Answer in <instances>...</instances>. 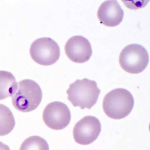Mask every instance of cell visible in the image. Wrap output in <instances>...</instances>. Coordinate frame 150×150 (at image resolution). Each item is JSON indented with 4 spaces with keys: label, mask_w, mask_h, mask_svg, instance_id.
<instances>
[{
    "label": "cell",
    "mask_w": 150,
    "mask_h": 150,
    "mask_svg": "<svg viewBox=\"0 0 150 150\" xmlns=\"http://www.w3.org/2000/svg\"><path fill=\"white\" fill-rule=\"evenodd\" d=\"M42 99L40 86L31 79H24L17 83V88L12 96L14 107L19 112L27 113L35 110Z\"/></svg>",
    "instance_id": "6da1fadb"
},
{
    "label": "cell",
    "mask_w": 150,
    "mask_h": 150,
    "mask_svg": "<svg viewBox=\"0 0 150 150\" xmlns=\"http://www.w3.org/2000/svg\"><path fill=\"white\" fill-rule=\"evenodd\" d=\"M29 52L35 62L44 66L55 64L60 57V48L58 43L49 38L35 40L31 46Z\"/></svg>",
    "instance_id": "5b68a950"
},
{
    "label": "cell",
    "mask_w": 150,
    "mask_h": 150,
    "mask_svg": "<svg viewBox=\"0 0 150 150\" xmlns=\"http://www.w3.org/2000/svg\"><path fill=\"white\" fill-rule=\"evenodd\" d=\"M65 51L67 57L76 63L87 62L92 55V49L89 41L81 36L71 38L65 45Z\"/></svg>",
    "instance_id": "ba28073f"
},
{
    "label": "cell",
    "mask_w": 150,
    "mask_h": 150,
    "mask_svg": "<svg viewBox=\"0 0 150 150\" xmlns=\"http://www.w3.org/2000/svg\"><path fill=\"white\" fill-rule=\"evenodd\" d=\"M99 120L92 116L84 117L76 125L73 130L75 142L80 145H89L93 143L101 132Z\"/></svg>",
    "instance_id": "52a82bcc"
},
{
    "label": "cell",
    "mask_w": 150,
    "mask_h": 150,
    "mask_svg": "<svg viewBox=\"0 0 150 150\" xmlns=\"http://www.w3.org/2000/svg\"><path fill=\"white\" fill-rule=\"evenodd\" d=\"M43 120L50 129L60 130L69 125L71 120V113L66 104L55 101L45 107L43 112Z\"/></svg>",
    "instance_id": "8992f818"
},
{
    "label": "cell",
    "mask_w": 150,
    "mask_h": 150,
    "mask_svg": "<svg viewBox=\"0 0 150 150\" xmlns=\"http://www.w3.org/2000/svg\"><path fill=\"white\" fill-rule=\"evenodd\" d=\"M134 104V98L130 92L124 88H117L105 95L103 109L109 117L121 119L131 113Z\"/></svg>",
    "instance_id": "7a4b0ae2"
},
{
    "label": "cell",
    "mask_w": 150,
    "mask_h": 150,
    "mask_svg": "<svg viewBox=\"0 0 150 150\" xmlns=\"http://www.w3.org/2000/svg\"><path fill=\"white\" fill-rule=\"evenodd\" d=\"M0 150H10L9 147L7 145H6V144H4L3 143H2V142H0Z\"/></svg>",
    "instance_id": "4fadbf2b"
},
{
    "label": "cell",
    "mask_w": 150,
    "mask_h": 150,
    "mask_svg": "<svg viewBox=\"0 0 150 150\" xmlns=\"http://www.w3.org/2000/svg\"><path fill=\"white\" fill-rule=\"evenodd\" d=\"M97 17L102 25L114 27L123 21L124 11L117 1H106L98 9Z\"/></svg>",
    "instance_id": "9c48e42d"
},
{
    "label": "cell",
    "mask_w": 150,
    "mask_h": 150,
    "mask_svg": "<svg viewBox=\"0 0 150 150\" xmlns=\"http://www.w3.org/2000/svg\"><path fill=\"white\" fill-rule=\"evenodd\" d=\"M15 126V121L11 110L7 106L0 104V136L10 133Z\"/></svg>",
    "instance_id": "8fae6325"
},
{
    "label": "cell",
    "mask_w": 150,
    "mask_h": 150,
    "mask_svg": "<svg viewBox=\"0 0 150 150\" xmlns=\"http://www.w3.org/2000/svg\"><path fill=\"white\" fill-rule=\"evenodd\" d=\"M149 53L143 46L131 44L126 46L119 56V64L122 69L130 74H139L147 67Z\"/></svg>",
    "instance_id": "277c9868"
},
{
    "label": "cell",
    "mask_w": 150,
    "mask_h": 150,
    "mask_svg": "<svg viewBox=\"0 0 150 150\" xmlns=\"http://www.w3.org/2000/svg\"><path fill=\"white\" fill-rule=\"evenodd\" d=\"M66 93L68 100L74 106L90 109L96 103L100 89L95 81L84 78L71 83Z\"/></svg>",
    "instance_id": "3957f363"
},
{
    "label": "cell",
    "mask_w": 150,
    "mask_h": 150,
    "mask_svg": "<svg viewBox=\"0 0 150 150\" xmlns=\"http://www.w3.org/2000/svg\"><path fill=\"white\" fill-rule=\"evenodd\" d=\"M17 88L15 76L10 72L0 71V100L12 96Z\"/></svg>",
    "instance_id": "30bf717a"
},
{
    "label": "cell",
    "mask_w": 150,
    "mask_h": 150,
    "mask_svg": "<svg viewBox=\"0 0 150 150\" xmlns=\"http://www.w3.org/2000/svg\"><path fill=\"white\" fill-rule=\"evenodd\" d=\"M19 150H49L47 142L39 136H31L22 143Z\"/></svg>",
    "instance_id": "7c38bea8"
}]
</instances>
